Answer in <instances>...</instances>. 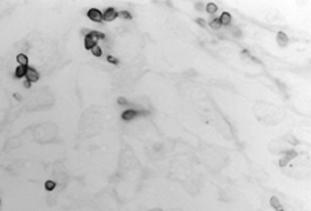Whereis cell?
Instances as JSON below:
<instances>
[{"mask_svg": "<svg viewBox=\"0 0 311 211\" xmlns=\"http://www.w3.org/2000/svg\"><path fill=\"white\" fill-rule=\"evenodd\" d=\"M98 39H105V35L97 30H90V33L85 37V49L91 50L94 46H97Z\"/></svg>", "mask_w": 311, "mask_h": 211, "instance_id": "obj_1", "label": "cell"}, {"mask_svg": "<svg viewBox=\"0 0 311 211\" xmlns=\"http://www.w3.org/2000/svg\"><path fill=\"white\" fill-rule=\"evenodd\" d=\"M119 15V12H118L116 10H115L114 7H108L107 10H105L104 12H102V21H114L115 18Z\"/></svg>", "mask_w": 311, "mask_h": 211, "instance_id": "obj_2", "label": "cell"}, {"mask_svg": "<svg viewBox=\"0 0 311 211\" xmlns=\"http://www.w3.org/2000/svg\"><path fill=\"white\" fill-rule=\"evenodd\" d=\"M87 17L94 22H101L102 21V12L98 8H90L87 12Z\"/></svg>", "mask_w": 311, "mask_h": 211, "instance_id": "obj_3", "label": "cell"}, {"mask_svg": "<svg viewBox=\"0 0 311 211\" xmlns=\"http://www.w3.org/2000/svg\"><path fill=\"white\" fill-rule=\"evenodd\" d=\"M25 77H27L28 82L36 83L37 80H39V73H37L33 68H28V69H27V75H25Z\"/></svg>", "mask_w": 311, "mask_h": 211, "instance_id": "obj_4", "label": "cell"}, {"mask_svg": "<svg viewBox=\"0 0 311 211\" xmlns=\"http://www.w3.org/2000/svg\"><path fill=\"white\" fill-rule=\"evenodd\" d=\"M137 116H138V112H136L133 109H127V110H124L123 113H122V119L126 120V121L133 120L134 117H137Z\"/></svg>", "mask_w": 311, "mask_h": 211, "instance_id": "obj_5", "label": "cell"}, {"mask_svg": "<svg viewBox=\"0 0 311 211\" xmlns=\"http://www.w3.org/2000/svg\"><path fill=\"white\" fill-rule=\"evenodd\" d=\"M277 41L281 47H286L288 43H289V39H288V35H285L284 32H278L277 33Z\"/></svg>", "mask_w": 311, "mask_h": 211, "instance_id": "obj_6", "label": "cell"}, {"mask_svg": "<svg viewBox=\"0 0 311 211\" xmlns=\"http://www.w3.org/2000/svg\"><path fill=\"white\" fill-rule=\"evenodd\" d=\"M219 21H220L221 25H230L231 21H232V17H231L230 12L224 11V12H221V17L219 18Z\"/></svg>", "mask_w": 311, "mask_h": 211, "instance_id": "obj_7", "label": "cell"}, {"mask_svg": "<svg viewBox=\"0 0 311 211\" xmlns=\"http://www.w3.org/2000/svg\"><path fill=\"white\" fill-rule=\"evenodd\" d=\"M270 203H271V207H272V209H274L275 211H285L284 207H282V204H281V201L278 200L277 196H272L271 200H270Z\"/></svg>", "mask_w": 311, "mask_h": 211, "instance_id": "obj_8", "label": "cell"}, {"mask_svg": "<svg viewBox=\"0 0 311 211\" xmlns=\"http://www.w3.org/2000/svg\"><path fill=\"white\" fill-rule=\"evenodd\" d=\"M27 69H28V66H21V65H18V68L15 69V77H17V79L25 77V75H27Z\"/></svg>", "mask_w": 311, "mask_h": 211, "instance_id": "obj_9", "label": "cell"}, {"mask_svg": "<svg viewBox=\"0 0 311 211\" xmlns=\"http://www.w3.org/2000/svg\"><path fill=\"white\" fill-rule=\"evenodd\" d=\"M17 61L21 66H28V57L25 54H18L17 55Z\"/></svg>", "mask_w": 311, "mask_h": 211, "instance_id": "obj_10", "label": "cell"}, {"mask_svg": "<svg viewBox=\"0 0 311 211\" xmlns=\"http://www.w3.org/2000/svg\"><path fill=\"white\" fill-rule=\"evenodd\" d=\"M210 28H211V29H214V30H219V29H220V28H221V24H220L219 18H214V20L210 21Z\"/></svg>", "mask_w": 311, "mask_h": 211, "instance_id": "obj_11", "label": "cell"}, {"mask_svg": "<svg viewBox=\"0 0 311 211\" xmlns=\"http://www.w3.org/2000/svg\"><path fill=\"white\" fill-rule=\"evenodd\" d=\"M91 54H93L94 57H101V55H102V50H101V47L98 46V44H97V46H94V47L91 49Z\"/></svg>", "mask_w": 311, "mask_h": 211, "instance_id": "obj_12", "label": "cell"}, {"mask_svg": "<svg viewBox=\"0 0 311 211\" xmlns=\"http://www.w3.org/2000/svg\"><path fill=\"white\" fill-rule=\"evenodd\" d=\"M206 11L209 12V14H214V12L217 11V4H214V3H209V4H206Z\"/></svg>", "mask_w": 311, "mask_h": 211, "instance_id": "obj_13", "label": "cell"}, {"mask_svg": "<svg viewBox=\"0 0 311 211\" xmlns=\"http://www.w3.org/2000/svg\"><path fill=\"white\" fill-rule=\"evenodd\" d=\"M294 155H296V152H290V153H289V155H286V157H284V159H282V160H281V163H279V164H281V166H285V164H286V163H288V162H289V160H290V159H292V157H294Z\"/></svg>", "mask_w": 311, "mask_h": 211, "instance_id": "obj_14", "label": "cell"}, {"mask_svg": "<svg viewBox=\"0 0 311 211\" xmlns=\"http://www.w3.org/2000/svg\"><path fill=\"white\" fill-rule=\"evenodd\" d=\"M44 188H46L47 190L56 189V182H54V181H46V184H44Z\"/></svg>", "mask_w": 311, "mask_h": 211, "instance_id": "obj_15", "label": "cell"}, {"mask_svg": "<svg viewBox=\"0 0 311 211\" xmlns=\"http://www.w3.org/2000/svg\"><path fill=\"white\" fill-rule=\"evenodd\" d=\"M107 61L109 63H112V65H119V59H118L116 57H114V55H108L107 57Z\"/></svg>", "mask_w": 311, "mask_h": 211, "instance_id": "obj_16", "label": "cell"}, {"mask_svg": "<svg viewBox=\"0 0 311 211\" xmlns=\"http://www.w3.org/2000/svg\"><path fill=\"white\" fill-rule=\"evenodd\" d=\"M118 17L124 18V20H131V15L129 14V11H122V12H119V15H118Z\"/></svg>", "mask_w": 311, "mask_h": 211, "instance_id": "obj_17", "label": "cell"}, {"mask_svg": "<svg viewBox=\"0 0 311 211\" xmlns=\"http://www.w3.org/2000/svg\"><path fill=\"white\" fill-rule=\"evenodd\" d=\"M195 22H197V24H199V26H202V28L206 26V22H205V20H202V18H197Z\"/></svg>", "mask_w": 311, "mask_h": 211, "instance_id": "obj_18", "label": "cell"}, {"mask_svg": "<svg viewBox=\"0 0 311 211\" xmlns=\"http://www.w3.org/2000/svg\"><path fill=\"white\" fill-rule=\"evenodd\" d=\"M118 102H119V104H120V105H123V104H126V102H127V101H126V100H124V98H123V97H120V98H118Z\"/></svg>", "mask_w": 311, "mask_h": 211, "instance_id": "obj_19", "label": "cell"}, {"mask_svg": "<svg viewBox=\"0 0 311 211\" xmlns=\"http://www.w3.org/2000/svg\"><path fill=\"white\" fill-rule=\"evenodd\" d=\"M82 33L85 35V36H87V35L90 33V30H89V29H86V28H83V29H82Z\"/></svg>", "mask_w": 311, "mask_h": 211, "instance_id": "obj_20", "label": "cell"}, {"mask_svg": "<svg viewBox=\"0 0 311 211\" xmlns=\"http://www.w3.org/2000/svg\"><path fill=\"white\" fill-rule=\"evenodd\" d=\"M24 86H25L27 88H29V87H31V82H28V80H27V82H25V84H24Z\"/></svg>", "mask_w": 311, "mask_h": 211, "instance_id": "obj_21", "label": "cell"}, {"mask_svg": "<svg viewBox=\"0 0 311 211\" xmlns=\"http://www.w3.org/2000/svg\"><path fill=\"white\" fill-rule=\"evenodd\" d=\"M151 211H162V210H161V209H152Z\"/></svg>", "mask_w": 311, "mask_h": 211, "instance_id": "obj_22", "label": "cell"}, {"mask_svg": "<svg viewBox=\"0 0 311 211\" xmlns=\"http://www.w3.org/2000/svg\"><path fill=\"white\" fill-rule=\"evenodd\" d=\"M0 206H2V200H0Z\"/></svg>", "mask_w": 311, "mask_h": 211, "instance_id": "obj_23", "label": "cell"}]
</instances>
